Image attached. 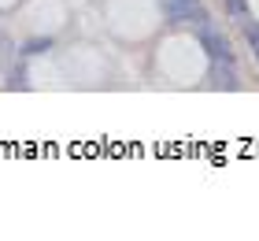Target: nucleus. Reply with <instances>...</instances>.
I'll use <instances>...</instances> for the list:
<instances>
[{"label": "nucleus", "mask_w": 259, "mask_h": 241, "mask_svg": "<svg viewBox=\"0 0 259 241\" xmlns=\"http://www.w3.org/2000/svg\"><path fill=\"white\" fill-rule=\"evenodd\" d=\"M163 15L170 26H189V22H207V11L200 0H159Z\"/></svg>", "instance_id": "f257e3e1"}, {"label": "nucleus", "mask_w": 259, "mask_h": 241, "mask_svg": "<svg viewBox=\"0 0 259 241\" xmlns=\"http://www.w3.org/2000/svg\"><path fill=\"white\" fill-rule=\"evenodd\" d=\"M200 48L211 56V63H226V59H233L230 52V41H226V33H219V30H211V26H200Z\"/></svg>", "instance_id": "f03ea898"}, {"label": "nucleus", "mask_w": 259, "mask_h": 241, "mask_svg": "<svg viewBox=\"0 0 259 241\" xmlns=\"http://www.w3.org/2000/svg\"><path fill=\"white\" fill-rule=\"evenodd\" d=\"M211 82H215L219 89H237V86H241V82H237V71L230 67V59H226V63H215V67H211Z\"/></svg>", "instance_id": "7ed1b4c3"}, {"label": "nucleus", "mask_w": 259, "mask_h": 241, "mask_svg": "<svg viewBox=\"0 0 259 241\" xmlns=\"http://www.w3.org/2000/svg\"><path fill=\"white\" fill-rule=\"evenodd\" d=\"M45 48H52V41L49 38H37V41H30V45H22V56H37V52H45Z\"/></svg>", "instance_id": "20e7f679"}, {"label": "nucleus", "mask_w": 259, "mask_h": 241, "mask_svg": "<svg viewBox=\"0 0 259 241\" xmlns=\"http://www.w3.org/2000/svg\"><path fill=\"white\" fill-rule=\"evenodd\" d=\"M244 41H248L255 48V56H259V22H244Z\"/></svg>", "instance_id": "39448f33"}, {"label": "nucleus", "mask_w": 259, "mask_h": 241, "mask_svg": "<svg viewBox=\"0 0 259 241\" xmlns=\"http://www.w3.org/2000/svg\"><path fill=\"white\" fill-rule=\"evenodd\" d=\"M226 11L230 15H244V0H226Z\"/></svg>", "instance_id": "423d86ee"}]
</instances>
